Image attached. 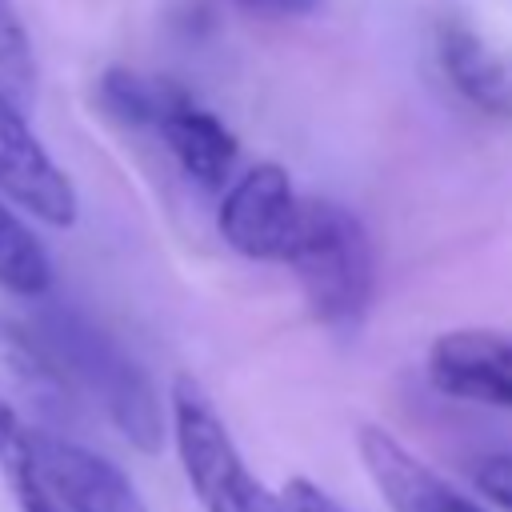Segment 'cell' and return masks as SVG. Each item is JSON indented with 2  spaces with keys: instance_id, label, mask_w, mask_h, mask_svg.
<instances>
[{
  "instance_id": "6da1fadb",
  "label": "cell",
  "mask_w": 512,
  "mask_h": 512,
  "mask_svg": "<svg viewBox=\"0 0 512 512\" xmlns=\"http://www.w3.org/2000/svg\"><path fill=\"white\" fill-rule=\"evenodd\" d=\"M40 352L64 376L68 388L84 392L140 452H160L164 412L144 368L92 320L52 308L40 316Z\"/></svg>"
},
{
  "instance_id": "7a4b0ae2",
  "label": "cell",
  "mask_w": 512,
  "mask_h": 512,
  "mask_svg": "<svg viewBox=\"0 0 512 512\" xmlns=\"http://www.w3.org/2000/svg\"><path fill=\"white\" fill-rule=\"evenodd\" d=\"M308 312L328 328H356L376 292V252L356 212L336 200H304L300 232L284 260Z\"/></svg>"
},
{
  "instance_id": "3957f363",
  "label": "cell",
  "mask_w": 512,
  "mask_h": 512,
  "mask_svg": "<svg viewBox=\"0 0 512 512\" xmlns=\"http://www.w3.org/2000/svg\"><path fill=\"white\" fill-rule=\"evenodd\" d=\"M172 436L180 468L204 512H288L284 496L268 492L244 464L228 424L192 376L172 384Z\"/></svg>"
},
{
  "instance_id": "277c9868",
  "label": "cell",
  "mask_w": 512,
  "mask_h": 512,
  "mask_svg": "<svg viewBox=\"0 0 512 512\" xmlns=\"http://www.w3.org/2000/svg\"><path fill=\"white\" fill-rule=\"evenodd\" d=\"M300 208L304 196H296L288 172L280 164H256L244 176H236L224 192L216 228L232 252L248 260L284 264L300 232Z\"/></svg>"
},
{
  "instance_id": "5b68a950",
  "label": "cell",
  "mask_w": 512,
  "mask_h": 512,
  "mask_svg": "<svg viewBox=\"0 0 512 512\" xmlns=\"http://www.w3.org/2000/svg\"><path fill=\"white\" fill-rule=\"evenodd\" d=\"M428 384L440 396L512 412V332L504 328H448L432 340L424 360Z\"/></svg>"
},
{
  "instance_id": "8992f818",
  "label": "cell",
  "mask_w": 512,
  "mask_h": 512,
  "mask_svg": "<svg viewBox=\"0 0 512 512\" xmlns=\"http://www.w3.org/2000/svg\"><path fill=\"white\" fill-rule=\"evenodd\" d=\"M0 192L28 216L68 228L76 224V188L24 120V108L0 88Z\"/></svg>"
},
{
  "instance_id": "52a82bcc",
  "label": "cell",
  "mask_w": 512,
  "mask_h": 512,
  "mask_svg": "<svg viewBox=\"0 0 512 512\" xmlns=\"http://www.w3.org/2000/svg\"><path fill=\"white\" fill-rule=\"evenodd\" d=\"M28 448L44 488L64 512H148L132 480L100 452L48 428H28Z\"/></svg>"
},
{
  "instance_id": "ba28073f",
  "label": "cell",
  "mask_w": 512,
  "mask_h": 512,
  "mask_svg": "<svg viewBox=\"0 0 512 512\" xmlns=\"http://www.w3.org/2000/svg\"><path fill=\"white\" fill-rule=\"evenodd\" d=\"M356 452L392 512H488L480 500L464 496L436 468H428L416 452H408L388 428L364 424L356 432Z\"/></svg>"
},
{
  "instance_id": "9c48e42d",
  "label": "cell",
  "mask_w": 512,
  "mask_h": 512,
  "mask_svg": "<svg viewBox=\"0 0 512 512\" xmlns=\"http://www.w3.org/2000/svg\"><path fill=\"white\" fill-rule=\"evenodd\" d=\"M148 128L164 140L168 156L180 164V172L196 188L220 192L232 180V168H236V156H240L236 136L224 128V120L216 112L200 108L184 88L172 84V92L164 96V104L156 108Z\"/></svg>"
},
{
  "instance_id": "30bf717a",
  "label": "cell",
  "mask_w": 512,
  "mask_h": 512,
  "mask_svg": "<svg viewBox=\"0 0 512 512\" xmlns=\"http://www.w3.org/2000/svg\"><path fill=\"white\" fill-rule=\"evenodd\" d=\"M436 60L448 76V84L484 112H512V76L508 68L488 52V44L464 24V20H440L436 24Z\"/></svg>"
},
{
  "instance_id": "8fae6325",
  "label": "cell",
  "mask_w": 512,
  "mask_h": 512,
  "mask_svg": "<svg viewBox=\"0 0 512 512\" xmlns=\"http://www.w3.org/2000/svg\"><path fill=\"white\" fill-rule=\"evenodd\" d=\"M0 288L12 296H44L52 288L48 252L4 200H0Z\"/></svg>"
},
{
  "instance_id": "7c38bea8",
  "label": "cell",
  "mask_w": 512,
  "mask_h": 512,
  "mask_svg": "<svg viewBox=\"0 0 512 512\" xmlns=\"http://www.w3.org/2000/svg\"><path fill=\"white\" fill-rule=\"evenodd\" d=\"M0 88L20 108H28L36 96V56L12 0H0Z\"/></svg>"
},
{
  "instance_id": "4fadbf2b",
  "label": "cell",
  "mask_w": 512,
  "mask_h": 512,
  "mask_svg": "<svg viewBox=\"0 0 512 512\" xmlns=\"http://www.w3.org/2000/svg\"><path fill=\"white\" fill-rule=\"evenodd\" d=\"M472 484H476V492L484 500H492L496 508L512 512V448L480 456L476 468H472Z\"/></svg>"
},
{
  "instance_id": "5bb4252c",
  "label": "cell",
  "mask_w": 512,
  "mask_h": 512,
  "mask_svg": "<svg viewBox=\"0 0 512 512\" xmlns=\"http://www.w3.org/2000/svg\"><path fill=\"white\" fill-rule=\"evenodd\" d=\"M28 456H32V448H28V424L20 420V412L0 392V472H12Z\"/></svg>"
},
{
  "instance_id": "9a60e30c",
  "label": "cell",
  "mask_w": 512,
  "mask_h": 512,
  "mask_svg": "<svg viewBox=\"0 0 512 512\" xmlns=\"http://www.w3.org/2000/svg\"><path fill=\"white\" fill-rule=\"evenodd\" d=\"M280 496H284L288 512H352V508H344L328 488H320V484L308 480V476H292Z\"/></svg>"
},
{
  "instance_id": "2e32d148",
  "label": "cell",
  "mask_w": 512,
  "mask_h": 512,
  "mask_svg": "<svg viewBox=\"0 0 512 512\" xmlns=\"http://www.w3.org/2000/svg\"><path fill=\"white\" fill-rule=\"evenodd\" d=\"M232 4L260 20H292V16H308L320 8V0H232Z\"/></svg>"
}]
</instances>
